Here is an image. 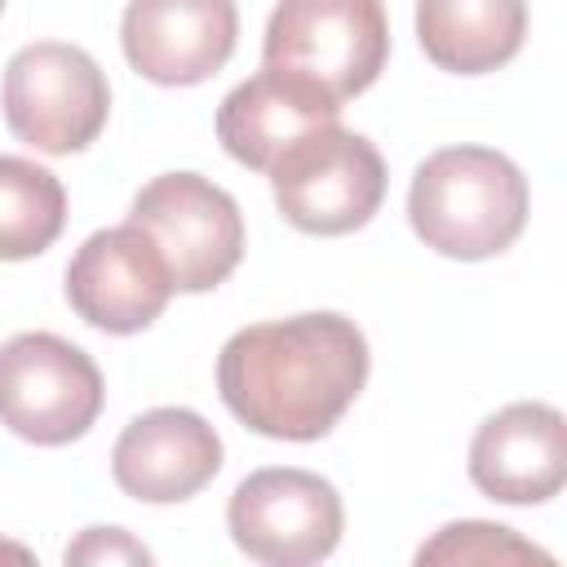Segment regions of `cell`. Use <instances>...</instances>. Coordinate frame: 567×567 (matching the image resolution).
<instances>
[{"mask_svg": "<svg viewBox=\"0 0 567 567\" xmlns=\"http://www.w3.org/2000/svg\"><path fill=\"white\" fill-rule=\"evenodd\" d=\"M230 540L266 567L323 563L346 527L341 496L323 474L297 465H270L248 474L226 505Z\"/></svg>", "mask_w": 567, "mask_h": 567, "instance_id": "ba28073f", "label": "cell"}, {"mask_svg": "<svg viewBox=\"0 0 567 567\" xmlns=\"http://www.w3.org/2000/svg\"><path fill=\"white\" fill-rule=\"evenodd\" d=\"M217 470L221 439L190 408H151L133 416L111 447V474L120 492L146 505L190 501L217 478Z\"/></svg>", "mask_w": 567, "mask_h": 567, "instance_id": "8fae6325", "label": "cell"}, {"mask_svg": "<svg viewBox=\"0 0 567 567\" xmlns=\"http://www.w3.org/2000/svg\"><path fill=\"white\" fill-rule=\"evenodd\" d=\"M128 221L151 235L159 248L173 292H208L244 257V217L239 204L199 173H159L151 177L128 208Z\"/></svg>", "mask_w": 567, "mask_h": 567, "instance_id": "52a82bcc", "label": "cell"}, {"mask_svg": "<svg viewBox=\"0 0 567 567\" xmlns=\"http://www.w3.org/2000/svg\"><path fill=\"white\" fill-rule=\"evenodd\" d=\"M239 35L235 0H128L120 44L128 66L164 89L213 80Z\"/></svg>", "mask_w": 567, "mask_h": 567, "instance_id": "30bf717a", "label": "cell"}, {"mask_svg": "<svg viewBox=\"0 0 567 567\" xmlns=\"http://www.w3.org/2000/svg\"><path fill=\"white\" fill-rule=\"evenodd\" d=\"M106 385L97 363L58 332H18L0 346V425L35 447L93 430Z\"/></svg>", "mask_w": 567, "mask_h": 567, "instance_id": "8992f818", "label": "cell"}, {"mask_svg": "<svg viewBox=\"0 0 567 567\" xmlns=\"http://www.w3.org/2000/svg\"><path fill=\"white\" fill-rule=\"evenodd\" d=\"M0 102L18 142L44 155H71L106 128L111 84L80 44L40 40L9 58Z\"/></svg>", "mask_w": 567, "mask_h": 567, "instance_id": "5b68a950", "label": "cell"}, {"mask_svg": "<svg viewBox=\"0 0 567 567\" xmlns=\"http://www.w3.org/2000/svg\"><path fill=\"white\" fill-rule=\"evenodd\" d=\"M527 177L492 146H443L416 164L408 221L425 248L452 261H487L527 226Z\"/></svg>", "mask_w": 567, "mask_h": 567, "instance_id": "7a4b0ae2", "label": "cell"}, {"mask_svg": "<svg viewBox=\"0 0 567 567\" xmlns=\"http://www.w3.org/2000/svg\"><path fill=\"white\" fill-rule=\"evenodd\" d=\"M66 563H151V549L133 540L124 527H89L66 545Z\"/></svg>", "mask_w": 567, "mask_h": 567, "instance_id": "e0dca14e", "label": "cell"}, {"mask_svg": "<svg viewBox=\"0 0 567 567\" xmlns=\"http://www.w3.org/2000/svg\"><path fill=\"white\" fill-rule=\"evenodd\" d=\"M66 226V190L35 159L0 155V261L40 257Z\"/></svg>", "mask_w": 567, "mask_h": 567, "instance_id": "9a60e30c", "label": "cell"}, {"mask_svg": "<svg viewBox=\"0 0 567 567\" xmlns=\"http://www.w3.org/2000/svg\"><path fill=\"white\" fill-rule=\"evenodd\" d=\"M368 341L337 310L239 328L217 354V394L252 434L323 439L368 381Z\"/></svg>", "mask_w": 567, "mask_h": 567, "instance_id": "6da1fadb", "label": "cell"}, {"mask_svg": "<svg viewBox=\"0 0 567 567\" xmlns=\"http://www.w3.org/2000/svg\"><path fill=\"white\" fill-rule=\"evenodd\" d=\"M337 115H341V102H332L310 80L279 66H261L257 75H248L221 97L217 142L244 168L266 173L284 155V146H292L301 133L319 124H332Z\"/></svg>", "mask_w": 567, "mask_h": 567, "instance_id": "4fadbf2b", "label": "cell"}, {"mask_svg": "<svg viewBox=\"0 0 567 567\" xmlns=\"http://www.w3.org/2000/svg\"><path fill=\"white\" fill-rule=\"evenodd\" d=\"M266 173L275 208L306 235H350L368 226L385 199L381 151L337 120L301 133Z\"/></svg>", "mask_w": 567, "mask_h": 567, "instance_id": "277c9868", "label": "cell"}, {"mask_svg": "<svg viewBox=\"0 0 567 567\" xmlns=\"http://www.w3.org/2000/svg\"><path fill=\"white\" fill-rule=\"evenodd\" d=\"M416 40L439 71L487 75L527 40V0H416Z\"/></svg>", "mask_w": 567, "mask_h": 567, "instance_id": "5bb4252c", "label": "cell"}, {"mask_svg": "<svg viewBox=\"0 0 567 567\" xmlns=\"http://www.w3.org/2000/svg\"><path fill=\"white\" fill-rule=\"evenodd\" d=\"M470 483L501 505H545L567 483V425L549 403H509L470 439Z\"/></svg>", "mask_w": 567, "mask_h": 567, "instance_id": "7c38bea8", "label": "cell"}, {"mask_svg": "<svg viewBox=\"0 0 567 567\" xmlns=\"http://www.w3.org/2000/svg\"><path fill=\"white\" fill-rule=\"evenodd\" d=\"M168 297V266L151 235L133 221L93 230L66 261V301L97 332H142L164 315Z\"/></svg>", "mask_w": 567, "mask_h": 567, "instance_id": "9c48e42d", "label": "cell"}, {"mask_svg": "<svg viewBox=\"0 0 567 567\" xmlns=\"http://www.w3.org/2000/svg\"><path fill=\"white\" fill-rule=\"evenodd\" d=\"M31 563V549L27 545H13V540H0V563Z\"/></svg>", "mask_w": 567, "mask_h": 567, "instance_id": "ac0fdd59", "label": "cell"}, {"mask_svg": "<svg viewBox=\"0 0 567 567\" xmlns=\"http://www.w3.org/2000/svg\"><path fill=\"white\" fill-rule=\"evenodd\" d=\"M261 58L266 66L310 80L332 102H350L385 71L390 22L381 0H279Z\"/></svg>", "mask_w": 567, "mask_h": 567, "instance_id": "3957f363", "label": "cell"}, {"mask_svg": "<svg viewBox=\"0 0 567 567\" xmlns=\"http://www.w3.org/2000/svg\"><path fill=\"white\" fill-rule=\"evenodd\" d=\"M416 563H483V567H505V563H554L549 549L523 540L518 532L501 527V523H483V518H461V523H447L439 527L421 549H416Z\"/></svg>", "mask_w": 567, "mask_h": 567, "instance_id": "2e32d148", "label": "cell"}, {"mask_svg": "<svg viewBox=\"0 0 567 567\" xmlns=\"http://www.w3.org/2000/svg\"><path fill=\"white\" fill-rule=\"evenodd\" d=\"M0 9H4V0H0Z\"/></svg>", "mask_w": 567, "mask_h": 567, "instance_id": "d6986e66", "label": "cell"}]
</instances>
